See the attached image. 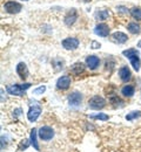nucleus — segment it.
Wrapping results in <instances>:
<instances>
[{"label":"nucleus","instance_id":"obj_1","mask_svg":"<svg viewBox=\"0 0 141 152\" xmlns=\"http://www.w3.org/2000/svg\"><path fill=\"white\" fill-rule=\"evenodd\" d=\"M122 55L126 56L129 61H131V64L132 67L134 68L135 72H139L141 67V60H140V53L139 50H137L135 48H129V49H126L122 52Z\"/></svg>","mask_w":141,"mask_h":152},{"label":"nucleus","instance_id":"obj_2","mask_svg":"<svg viewBox=\"0 0 141 152\" xmlns=\"http://www.w3.org/2000/svg\"><path fill=\"white\" fill-rule=\"evenodd\" d=\"M31 83H24V84H12L6 88L7 93L13 96H22L25 95V91L31 87Z\"/></svg>","mask_w":141,"mask_h":152},{"label":"nucleus","instance_id":"obj_3","mask_svg":"<svg viewBox=\"0 0 141 152\" xmlns=\"http://www.w3.org/2000/svg\"><path fill=\"white\" fill-rule=\"evenodd\" d=\"M88 107L92 110H101V109H103L106 107V99L99 95L93 96L88 101Z\"/></svg>","mask_w":141,"mask_h":152},{"label":"nucleus","instance_id":"obj_4","mask_svg":"<svg viewBox=\"0 0 141 152\" xmlns=\"http://www.w3.org/2000/svg\"><path fill=\"white\" fill-rule=\"evenodd\" d=\"M38 136H39V138H40L41 140L48 142V140H51L54 137V130L51 126H47V125L41 126L40 129H39V131H38Z\"/></svg>","mask_w":141,"mask_h":152},{"label":"nucleus","instance_id":"obj_5","mask_svg":"<svg viewBox=\"0 0 141 152\" xmlns=\"http://www.w3.org/2000/svg\"><path fill=\"white\" fill-rule=\"evenodd\" d=\"M4 10L7 13H10V14H17V13H19L21 10H22V5H21L20 2H17V1H12L11 0V1L5 2Z\"/></svg>","mask_w":141,"mask_h":152},{"label":"nucleus","instance_id":"obj_6","mask_svg":"<svg viewBox=\"0 0 141 152\" xmlns=\"http://www.w3.org/2000/svg\"><path fill=\"white\" fill-rule=\"evenodd\" d=\"M77 20H78V12H77V10H75V8H71V10L66 13V15H65V18H63V22H65L66 26L71 27V26H73V25L75 23Z\"/></svg>","mask_w":141,"mask_h":152},{"label":"nucleus","instance_id":"obj_7","mask_svg":"<svg viewBox=\"0 0 141 152\" xmlns=\"http://www.w3.org/2000/svg\"><path fill=\"white\" fill-rule=\"evenodd\" d=\"M79 40L77 38H66L62 40V42H61V45H62V47L65 48V49H67V50H74V49H77L78 47H79Z\"/></svg>","mask_w":141,"mask_h":152},{"label":"nucleus","instance_id":"obj_8","mask_svg":"<svg viewBox=\"0 0 141 152\" xmlns=\"http://www.w3.org/2000/svg\"><path fill=\"white\" fill-rule=\"evenodd\" d=\"M82 102V94L79 91H73L72 94L68 96V104L72 108H77L79 107Z\"/></svg>","mask_w":141,"mask_h":152},{"label":"nucleus","instance_id":"obj_9","mask_svg":"<svg viewBox=\"0 0 141 152\" xmlns=\"http://www.w3.org/2000/svg\"><path fill=\"white\" fill-rule=\"evenodd\" d=\"M109 32H111L109 26L106 25V23H103V22L98 23V25L95 26V28H94V34L98 35V37H102V38L108 37V35H109Z\"/></svg>","mask_w":141,"mask_h":152},{"label":"nucleus","instance_id":"obj_10","mask_svg":"<svg viewBox=\"0 0 141 152\" xmlns=\"http://www.w3.org/2000/svg\"><path fill=\"white\" fill-rule=\"evenodd\" d=\"M41 111H42V109H41L40 105H38V104L31 107L30 110H28V113H27V118H28V121H30V122H35V121L39 118Z\"/></svg>","mask_w":141,"mask_h":152},{"label":"nucleus","instance_id":"obj_11","mask_svg":"<svg viewBox=\"0 0 141 152\" xmlns=\"http://www.w3.org/2000/svg\"><path fill=\"white\" fill-rule=\"evenodd\" d=\"M85 63L87 68H89L91 70H95L100 66V58L95 55H88L85 60Z\"/></svg>","mask_w":141,"mask_h":152},{"label":"nucleus","instance_id":"obj_12","mask_svg":"<svg viewBox=\"0 0 141 152\" xmlns=\"http://www.w3.org/2000/svg\"><path fill=\"white\" fill-rule=\"evenodd\" d=\"M71 86V77L68 75H63L58 78L57 81V88L59 90H67Z\"/></svg>","mask_w":141,"mask_h":152},{"label":"nucleus","instance_id":"obj_13","mask_svg":"<svg viewBox=\"0 0 141 152\" xmlns=\"http://www.w3.org/2000/svg\"><path fill=\"white\" fill-rule=\"evenodd\" d=\"M16 70H17V74L19 75V77H20L21 80H26V78L28 77L30 72H28V68H27L26 63H24V62H19V63L17 64Z\"/></svg>","mask_w":141,"mask_h":152},{"label":"nucleus","instance_id":"obj_14","mask_svg":"<svg viewBox=\"0 0 141 152\" xmlns=\"http://www.w3.org/2000/svg\"><path fill=\"white\" fill-rule=\"evenodd\" d=\"M85 69H86V67H85V64H83L82 62H75V63H73V64L71 66L69 72H71V74H73V75L79 76L80 74H82V73L85 72Z\"/></svg>","mask_w":141,"mask_h":152},{"label":"nucleus","instance_id":"obj_15","mask_svg":"<svg viewBox=\"0 0 141 152\" xmlns=\"http://www.w3.org/2000/svg\"><path fill=\"white\" fill-rule=\"evenodd\" d=\"M119 76H120V80L122 82H128L132 78V73L127 66H123L119 69Z\"/></svg>","mask_w":141,"mask_h":152},{"label":"nucleus","instance_id":"obj_16","mask_svg":"<svg viewBox=\"0 0 141 152\" xmlns=\"http://www.w3.org/2000/svg\"><path fill=\"white\" fill-rule=\"evenodd\" d=\"M134 93H135V88L132 84H127V86H123L121 88V95L123 96V97L129 98V97H132V96L134 95Z\"/></svg>","mask_w":141,"mask_h":152},{"label":"nucleus","instance_id":"obj_17","mask_svg":"<svg viewBox=\"0 0 141 152\" xmlns=\"http://www.w3.org/2000/svg\"><path fill=\"white\" fill-rule=\"evenodd\" d=\"M112 39H113V41L114 42H117V43H125V42H127V40H128V37L125 34V33H122V32H115L113 35H112Z\"/></svg>","mask_w":141,"mask_h":152},{"label":"nucleus","instance_id":"obj_18","mask_svg":"<svg viewBox=\"0 0 141 152\" xmlns=\"http://www.w3.org/2000/svg\"><path fill=\"white\" fill-rule=\"evenodd\" d=\"M37 137H38V131H37V129H32L31 130V138H30V140H31V145H33V148L37 150V151H39V144H38V142H37Z\"/></svg>","mask_w":141,"mask_h":152},{"label":"nucleus","instance_id":"obj_19","mask_svg":"<svg viewBox=\"0 0 141 152\" xmlns=\"http://www.w3.org/2000/svg\"><path fill=\"white\" fill-rule=\"evenodd\" d=\"M127 29H128V32L132 33V34H139L141 32L140 25L137 23V22H129V23L127 25Z\"/></svg>","mask_w":141,"mask_h":152},{"label":"nucleus","instance_id":"obj_20","mask_svg":"<svg viewBox=\"0 0 141 152\" xmlns=\"http://www.w3.org/2000/svg\"><path fill=\"white\" fill-rule=\"evenodd\" d=\"M129 14H131L135 20L141 21V7H137V6L132 7V8L129 10Z\"/></svg>","mask_w":141,"mask_h":152},{"label":"nucleus","instance_id":"obj_21","mask_svg":"<svg viewBox=\"0 0 141 152\" xmlns=\"http://www.w3.org/2000/svg\"><path fill=\"white\" fill-rule=\"evenodd\" d=\"M109 102H111L112 104H114V107H117V105L122 107V104H123V101L121 99L120 97H118V95H111V97H109Z\"/></svg>","mask_w":141,"mask_h":152},{"label":"nucleus","instance_id":"obj_22","mask_svg":"<svg viewBox=\"0 0 141 152\" xmlns=\"http://www.w3.org/2000/svg\"><path fill=\"white\" fill-rule=\"evenodd\" d=\"M89 118L92 119H99V121H108L109 119V116L106 114H92L89 115Z\"/></svg>","mask_w":141,"mask_h":152},{"label":"nucleus","instance_id":"obj_23","mask_svg":"<svg viewBox=\"0 0 141 152\" xmlns=\"http://www.w3.org/2000/svg\"><path fill=\"white\" fill-rule=\"evenodd\" d=\"M141 117V111H132V113H129V114L126 115V119L127 121H134V119H137V118H139Z\"/></svg>","mask_w":141,"mask_h":152},{"label":"nucleus","instance_id":"obj_24","mask_svg":"<svg viewBox=\"0 0 141 152\" xmlns=\"http://www.w3.org/2000/svg\"><path fill=\"white\" fill-rule=\"evenodd\" d=\"M108 15H109V12H108L107 10H102V11H99V12L95 14L97 19H99V20H106L107 18H108Z\"/></svg>","mask_w":141,"mask_h":152},{"label":"nucleus","instance_id":"obj_25","mask_svg":"<svg viewBox=\"0 0 141 152\" xmlns=\"http://www.w3.org/2000/svg\"><path fill=\"white\" fill-rule=\"evenodd\" d=\"M52 64L55 67V72H58V70H60V69L63 68V61L60 60V58H55V60H53Z\"/></svg>","mask_w":141,"mask_h":152},{"label":"nucleus","instance_id":"obj_26","mask_svg":"<svg viewBox=\"0 0 141 152\" xmlns=\"http://www.w3.org/2000/svg\"><path fill=\"white\" fill-rule=\"evenodd\" d=\"M30 145H31V140H28V139H24V140H21L20 142V145H19L18 150H19V151H24V150H26Z\"/></svg>","mask_w":141,"mask_h":152},{"label":"nucleus","instance_id":"obj_27","mask_svg":"<svg viewBox=\"0 0 141 152\" xmlns=\"http://www.w3.org/2000/svg\"><path fill=\"white\" fill-rule=\"evenodd\" d=\"M45 90H46V87H45V86H40L39 88H37V89L33 90V94H34V95H40V94H44V93H45Z\"/></svg>","mask_w":141,"mask_h":152},{"label":"nucleus","instance_id":"obj_28","mask_svg":"<svg viewBox=\"0 0 141 152\" xmlns=\"http://www.w3.org/2000/svg\"><path fill=\"white\" fill-rule=\"evenodd\" d=\"M22 114V110H21V108H17L16 110H14V113H13V116H14V118H18L20 115Z\"/></svg>","mask_w":141,"mask_h":152},{"label":"nucleus","instance_id":"obj_29","mask_svg":"<svg viewBox=\"0 0 141 152\" xmlns=\"http://www.w3.org/2000/svg\"><path fill=\"white\" fill-rule=\"evenodd\" d=\"M117 10H118V11H120L121 13H127V12H128V10H127L125 6H118V7H117Z\"/></svg>","mask_w":141,"mask_h":152},{"label":"nucleus","instance_id":"obj_30","mask_svg":"<svg viewBox=\"0 0 141 152\" xmlns=\"http://www.w3.org/2000/svg\"><path fill=\"white\" fill-rule=\"evenodd\" d=\"M100 47H101V45L99 42H97V41H93V42H92V48H93V49H98V48H100Z\"/></svg>","mask_w":141,"mask_h":152},{"label":"nucleus","instance_id":"obj_31","mask_svg":"<svg viewBox=\"0 0 141 152\" xmlns=\"http://www.w3.org/2000/svg\"><path fill=\"white\" fill-rule=\"evenodd\" d=\"M138 47H139V48H141V40L138 42Z\"/></svg>","mask_w":141,"mask_h":152},{"label":"nucleus","instance_id":"obj_32","mask_svg":"<svg viewBox=\"0 0 141 152\" xmlns=\"http://www.w3.org/2000/svg\"><path fill=\"white\" fill-rule=\"evenodd\" d=\"M80 1H82V2H89L91 0H80Z\"/></svg>","mask_w":141,"mask_h":152},{"label":"nucleus","instance_id":"obj_33","mask_svg":"<svg viewBox=\"0 0 141 152\" xmlns=\"http://www.w3.org/2000/svg\"><path fill=\"white\" fill-rule=\"evenodd\" d=\"M22 1H27V0H22Z\"/></svg>","mask_w":141,"mask_h":152}]
</instances>
